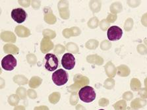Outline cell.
I'll return each instance as SVG.
<instances>
[{
	"label": "cell",
	"instance_id": "1",
	"mask_svg": "<svg viewBox=\"0 0 147 110\" xmlns=\"http://www.w3.org/2000/svg\"><path fill=\"white\" fill-rule=\"evenodd\" d=\"M80 100L85 103L93 102L96 98V92L92 87L85 86L82 87L79 92Z\"/></svg>",
	"mask_w": 147,
	"mask_h": 110
},
{
	"label": "cell",
	"instance_id": "4",
	"mask_svg": "<svg viewBox=\"0 0 147 110\" xmlns=\"http://www.w3.org/2000/svg\"><path fill=\"white\" fill-rule=\"evenodd\" d=\"M45 68L49 71H53L58 67V59L52 53H47L45 56Z\"/></svg>",
	"mask_w": 147,
	"mask_h": 110
},
{
	"label": "cell",
	"instance_id": "18",
	"mask_svg": "<svg viewBox=\"0 0 147 110\" xmlns=\"http://www.w3.org/2000/svg\"><path fill=\"white\" fill-rule=\"evenodd\" d=\"M43 35L44 36V37L46 38H54L55 36V33L53 32V30H49V29H47V30H44L43 32Z\"/></svg>",
	"mask_w": 147,
	"mask_h": 110
},
{
	"label": "cell",
	"instance_id": "25",
	"mask_svg": "<svg viewBox=\"0 0 147 110\" xmlns=\"http://www.w3.org/2000/svg\"><path fill=\"white\" fill-rule=\"evenodd\" d=\"M132 98H133V94L129 92L125 93L124 95H123V98L125 100H130Z\"/></svg>",
	"mask_w": 147,
	"mask_h": 110
},
{
	"label": "cell",
	"instance_id": "3",
	"mask_svg": "<svg viewBox=\"0 0 147 110\" xmlns=\"http://www.w3.org/2000/svg\"><path fill=\"white\" fill-rule=\"evenodd\" d=\"M17 59L11 54L5 56L1 61V67L5 71H12L17 66Z\"/></svg>",
	"mask_w": 147,
	"mask_h": 110
},
{
	"label": "cell",
	"instance_id": "7",
	"mask_svg": "<svg viewBox=\"0 0 147 110\" xmlns=\"http://www.w3.org/2000/svg\"><path fill=\"white\" fill-rule=\"evenodd\" d=\"M27 17L26 11L21 8H17L11 11V17L17 23H22L26 20Z\"/></svg>",
	"mask_w": 147,
	"mask_h": 110
},
{
	"label": "cell",
	"instance_id": "17",
	"mask_svg": "<svg viewBox=\"0 0 147 110\" xmlns=\"http://www.w3.org/2000/svg\"><path fill=\"white\" fill-rule=\"evenodd\" d=\"M113 106H114L115 110H125L127 105L125 101L122 100L117 102L116 104H114Z\"/></svg>",
	"mask_w": 147,
	"mask_h": 110
},
{
	"label": "cell",
	"instance_id": "31",
	"mask_svg": "<svg viewBox=\"0 0 147 110\" xmlns=\"http://www.w3.org/2000/svg\"><path fill=\"white\" fill-rule=\"evenodd\" d=\"M99 110H104V109H99Z\"/></svg>",
	"mask_w": 147,
	"mask_h": 110
},
{
	"label": "cell",
	"instance_id": "12",
	"mask_svg": "<svg viewBox=\"0 0 147 110\" xmlns=\"http://www.w3.org/2000/svg\"><path fill=\"white\" fill-rule=\"evenodd\" d=\"M146 104V101L145 100H141L137 98L135 99L131 104V106L134 109H138L140 107L144 106Z\"/></svg>",
	"mask_w": 147,
	"mask_h": 110
},
{
	"label": "cell",
	"instance_id": "29",
	"mask_svg": "<svg viewBox=\"0 0 147 110\" xmlns=\"http://www.w3.org/2000/svg\"><path fill=\"white\" fill-rule=\"evenodd\" d=\"M144 82H145V86H146V88L147 89V78H146V80H145V81H144Z\"/></svg>",
	"mask_w": 147,
	"mask_h": 110
},
{
	"label": "cell",
	"instance_id": "22",
	"mask_svg": "<svg viewBox=\"0 0 147 110\" xmlns=\"http://www.w3.org/2000/svg\"><path fill=\"white\" fill-rule=\"evenodd\" d=\"M27 94L28 97L32 98V99H35L37 97V94L33 89H29L27 91Z\"/></svg>",
	"mask_w": 147,
	"mask_h": 110
},
{
	"label": "cell",
	"instance_id": "2",
	"mask_svg": "<svg viewBox=\"0 0 147 110\" xmlns=\"http://www.w3.org/2000/svg\"><path fill=\"white\" fill-rule=\"evenodd\" d=\"M52 78L53 82L57 86H63L68 81V75L63 69H58L52 74Z\"/></svg>",
	"mask_w": 147,
	"mask_h": 110
},
{
	"label": "cell",
	"instance_id": "24",
	"mask_svg": "<svg viewBox=\"0 0 147 110\" xmlns=\"http://www.w3.org/2000/svg\"><path fill=\"white\" fill-rule=\"evenodd\" d=\"M138 47H139L138 50H139L140 53H142V54H145V53H146V49L143 45H139Z\"/></svg>",
	"mask_w": 147,
	"mask_h": 110
},
{
	"label": "cell",
	"instance_id": "16",
	"mask_svg": "<svg viewBox=\"0 0 147 110\" xmlns=\"http://www.w3.org/2000/svg\"><path fill=\"white\" fill-rule=\"evenodd\" d=\"M16 93L21 99L25 100L26 98V94H26V89L23 88V87H19V88H18Z\"/></svg>",
	"mask_w": 147,
	"mask_h": 110
},
{
	"label": "cell",
	"instance_id": "19",
	"mask_svg": "<svg viewBox=\"0 0 147 110\" xmlns=\"http://www.w3.org/2000/svg\"><path fill=\"white\" fill-rule=\"evenodd\" d=\"M131 86L132 87L133 90H138L141 87V83L137 79H133L131 84Z\"/></svg>",
	"mask_w": 147,
	"mask_h": 110
},
{
	"label": "cell",
	"instance_id": "9",
	"mask_svg": "<svg viewBox=\"0 0 147 110\" xmlns=\"http://www.w3.org/2000/svg\"><path fill=\"white\" fill-rule=\"evenodd\" d=\"M15 32H16L17 34L19 36L22 38L28 37L30 34V30L23 26H19L16 27V28H15Z\"/></svg>",
	"mask_w": 147,
	"mask_h": 110
},
{
	"label": "cell",
	"instance_id": "10",
	"mask_svg": "<svg viewBox=\"0 0 147 110\" xmlns=\"http://www.w3.org/2000/svg\"><path fill=\"white\" fill-rule=\"evenodd\" d=\"M42 80L39 77H33L29 81V86L31 88H36L42 84Z\"/></svg>",
	"mask_w": 147,
	"mask_h": 110
},
{
	"label": "cell",
	"instance_id": "27",
	"mask_svg": "<svg viewBox=\"0 0 147 110\" xmlns=\"http://www.w3.org/2000/svg\"><path fill=\"white\" fill-rule=\"evenodd\" d=\"M142 24H143L145 26H147V13L144 15L143 17H142Z\"/></svg>",
	"mask_w": 147,
	"mask_h": 110
},
{
	"label": "cell",
	"instance_id": "23",
	"mask_svg": "<svg viewBox=\"0 0 147 110\" xmlns=\"http://www.w3.org/2000/svg\"><path fill=\"white\" fill-rule=\"evenodd\" d=\"M139 95L142 98H147V89L142 88L141 90L139 91Z\"/></svg>",
	"mask_w": 147,
	"mask_h": 110
},
{
	"label": "cell",
	"instance_id": "5",
	"mask_svg": "<svg viewBox=\"0 0 147 110\" xmlns=\"http://www.w3.org/2000/svg\"><path fill=\"white\" fill-rule=\"evenodd\" d=\"M108 38L110 41H116L121 39L123 35V31L121 28L117 26H112L108 28L107 32Z\"/></svg>",
	"mask_w": 147,
	"mask_h": 110
},
{
	"label": "cell",
	"instance_id": "15",
	"mask_svg": "<svg viewBox=\"0 0 147 110\" xmlns=\"http://www.w3.org/2000/svg\"><path fill=\"white\" fill-rule=\"evenodd\" d=\"M60 99V93L59 92H53L50 94L49 96V101L53 104H57Z\"/></svg>",
	"mask_w": 147,
	"mask_h": 110
},
{
	"label": "cell",
	"instance_id": "13",
	"mask_svg": "<svg viewBox=\"0 0 147 110\" xmlns=\"http://www.w3.org/2000/svg\"><path fill=\"white\" fill-rule=\"evenodd\" d=\"M4 51H5V53L17 54L18 52H19V49H18L16 46H13V45L7 44L4 46Z\"/></svg>",
	"mask_w": 147,
	"mask_h": 110
},
{
	"label": "cell",
	"instance_id": "8",
	"mask_svg": "<svg viewBox=\"0 0 147 110\" xmlns=\"http://www.w3.org/2000/svg\"><path fill=\"white\" fill-rule=\"evenodd\" d=\"M53 47V44L48 38H44L41 42V50L43 53H46L47 51L52 50Z\"/></svg>",
	"mask_w": 147,
	"mask_h": 110
},
{
	"label": "cell",
	"instance_id": "6",
	"mask_svg": "<svg viewBox=\"0 0 147 110\" xmlns=\"http://www.w3.org/2000/svg\"><path fill=\"white\" fill-rule=\"evenodd\" d=\"M61 65L67 70H71L75 65V58L70 53H65L61 59Z\"/></svg>",
	"mask_w": 147,
	"mask_h": 110
},
{
	"label": "cell",
	"instance_id": "28",
	"mask_svg": "<svg viewBox=\"0 0 147 110\" xmlns=\"http://www.w3.org/2000/svg\"><path fill=\"white\" fill-rule=\"evenodd\" d=\"M14 110H25V107L23 105H19V106L15 107Z\"/></svg>",
	"mask_w": 147,
	"mask_h": 110
},
{
	"label": "cell",
	"instance_id": "20",
	"mask_svg": "<svg viewBox=\"0 0 147 110\" xmlns=\"http://www.w3.org/2000/svg\"><path fill=\"white\" fill-rule=\"evenodd\" d=\"M27 61L29 63L30 65H34L36 63V57L34 55V54H31V53H29V54L27 55Z\"/></svg>",
	"mask_w": 147,
	"mask_h": 110
},
{
	"label": "cell",
	"instance_id": "30",
	"mask_svg": "<svg viewBox=\"0 0 147 110\" xmlns=\"http://www.w3.org/2000/svg\"><path fill=\"white\" fill-rule=\"evenodd\" d=\"M144 43H145L147 45V38H146L145 40H144Z\"/></svg>",
	"mask_w": 147,
	"mask_h": 110
},
{
	"label": "cell",
	"instance_id": "14",
	"mask_svg": "<svg viewBox=\"0 0 147 110\" xmlns=\"http://www.w3.org/2000/svg\"><path fill=\"white\" fill-rule=\"evenodd\" d=\"M19 102V97L17 94H12L8 98V102L12 106H17Z\"/></svg>",
	"mask_w": 147,
	"mask_h": 110
},
{
	"label": "cell",
	"instance_id": "26",
	"mask_svg": "<svg viewBox=\"0 0 147 110\" xmlns=\"http://www.w3.org/2000/svg\"><path fill=\"white\" fill-rule=\"evenodd\" d=\"M34 110H49V108L47 106H39V107H34Z\"/></svg>",
	"mask_w": 147,
	"mask_h": 110
},
{
	"label": "cell",
	"instance_id": "21",
	"mask_svg": "<svg viewBox=\"0 0 147 110\" xmlns=\"http://www.w3.org/2000/svg\"><path fill=\"white\" fill-rule=\"evenodd\" d=\"M64 51H65V48H64V46H63L61 44L57 45L54 49V52L56 53H58V54H60V53L64 52Z\"/></svg>",
	"mask_w": 147,
	"mask_h": 110
},
{
	"label": "cell",
	"instance_id": "11",
	"mask_svg": "<svg viewBox=\"0 0 147 110\" xmlns=\"http://www.w3.org/2000/svg\"><path fill=\"white\" fill-rule=\"evenodd\" d=\"M13 81L19 85L27 84L28 79L23 75H16L13 77Z\"/></svg>",
	"mask_w": 147,
	"mask_h": 110
}]
</instances>
